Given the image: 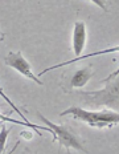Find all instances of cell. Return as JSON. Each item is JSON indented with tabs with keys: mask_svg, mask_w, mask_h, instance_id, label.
<instances>
[{
	"mask_svg": "<svg viewBox=\"0 0 119 154\" xmlns=\"http://www.w3.org/2000/svg\"><path fill=\"white\" fill-rule=\"evenodd\" d=\"M60 116H72L73 120L81 121V122L88 124L91 128H110L119 124V113L111 110H101V112H93L86 110V109L78 108V106H70L66 110L61 112Z\"/></svg>",
	"mask_w": 119,
	"mask_h": 154,
	"instance_id": "1",
	"label": "cell"
},
{
	"mask_svg": "<svg viewBox=\"0 0 119 154\" xmlns=\"http://www.w3.org/2000/svg\"><path fill=\"white\" fill-rule=\"evenodd\" d=\"M37 116L40 117V120L46 125L48 128H50L52 130V136H53V141H58L61 147H66V149H73V150H78L81 153H85L86 149L83 147V145L81 143V141L77 138V136L73 131H70L66 126L64 125H56L53 122H50L45 116H43L41 113L37 112Z\"/></svg>",
	"mask_w": 119,
	"mask_h": 154,
	"instance_id": "2",
	"label": "cell"
},
{
	"mask_svg": "<svg viewBox=\"0 0 119 154\" xmlns=\"http://www.w3.org/2000/svg\"><path fill=\"white\" fill-rule=\"evenodd\" d=\"M4 63L7 66L15 69L16 72H19L24 77L32 80V81L36 82L37 85H43V81L38 79V76H36L33 72H32L31 64L27 61V59L22 56L21 52H9L7 56L4 57Z\"/></svg>",
	"mask_w": 119,
	"mask_h": 154,
	"instance_id": "3",
	"label": "cell"
},
{
	"mask_svg": "<svg viewBox=\"0 0 119 154\" xmlns=\"http://www.w3.org/2000/svg\"><path fill=\"white\" fill-rule=\"evenodd\" d=\"M83 96L93 98V102H95L97 105H112V101L119 96V79L114 84L109 85L107 88H105L103 91L99 92H89L83 93Z\"/></svg>",
	"mask_w": 119,
	"mask_h": 154,
	"instance_id": "4",
	"label": "cell"
},
{
	"mask_svg": "<svg viewBox=\"0 0 119 154\" xmlns=\"http://www.w3.org/2000/svg\"><path fill=\"white\" fill-rule=\"evenodd\" d=\"M86 24L83 21H76L74 28H73V52L76 57H79L83 52V48L86 44Z\"/></svg>",
	"mask_w": 119,
	"mask_h": 154,
	"instance_id": "5",
	"label": "cell"
},
{
	"mask_svg": "<svg viewBox=\"0 0 119 154\" xmlns=\"http://www.w3.org/2000/svg\"><path fill=\"white\" fill-rule=\"evenodd\" d=\"M115 52H119V45L117 47H110V48H106V49H102V51H97V52H91L89 54H85V56H79V57H74L72 60H67V61H64V63H60V64H56L53 66H49V68L41 70L38 73V77H41L45 73L50 72V70H54V69H58V68H62V66H66V65H70L73 63H77L79 60H85V59H89V57H94V56H101V54H107V53H115Z\"/></svg>",
	"mask_w": 119,
	"mask_h": 154,
	"instance_id": "6",
	"label": "cell"
},
{
	"mask_svg": "<svg viewBox=\"0 0 119 154\" xmlns=\"http://www.w3.org/2000/svg\"><path fill=\"white\" fill-rule=\"evenodd\" d=\"M94 75V72H93V69L90 68V66H86V68H82V69H78L77 72L73 75V79L72 81H70V85H72V88H83L86 84H88V81L93 77Z\"/></svg>",
	"mask_w": 119,
	"mask_h": 154,
	"instance_id": "7",
	"label": "cell"
},
{
	"mask_svg": "<svg viewBox=\"0 0 119 154\" xmlns=\"http://www.w3.org/2000/svg\"><path fill=\"white\" fill-rule=\"evenodd\" d=\"M9 134V130L5 128L4 124H1V150H4L5 142H7V136Z\"/></svg>",
	"mask_w": 119,
	"mask_h": 154,
	"instance_id": "8",
	"label": "cell"
},
{
	"mask_svg": "<svg viewBox=\"0 0 119 154\" xmlns=\"http://www.w3.org/2000/svg\"><path fill=\"white\" fill-rule=\"evenodd\" d=\"M89 2H91V3H94V4H97L99 8H102V9H107V7H106V0H89Z\"/></svg>",
	"mask_w": 119,
	"mask_h": 154,
	"instance_id": "9",
	"label": "cell"
}]
</instances>
